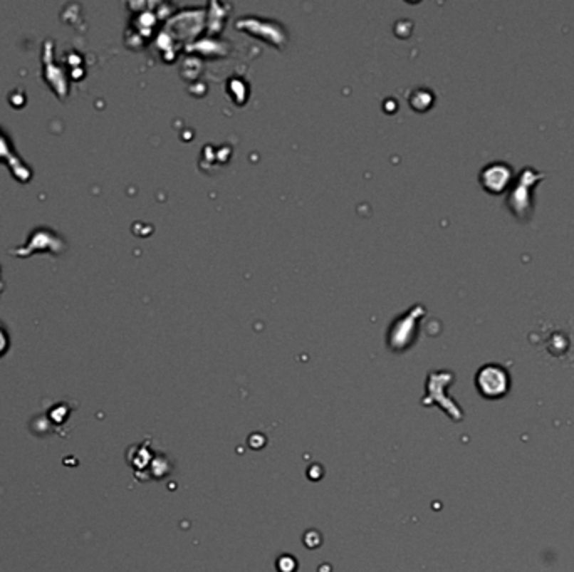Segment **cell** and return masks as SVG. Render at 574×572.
<instances>
[{
	"instance_id": "3",
	"label": "cell",
	"mask_w": 574,
	"mask_h": 572,
	"mask_svg": "<svg viewBox=\"0 0 574 572\" xmlns=\"http://www.w3.org/2000/svg\"><path fill=\"white\" fill-rule=\"evenodd\" d=\"M9 346H11V338H9V331L6 326L0 321V358L7 353Z\"/></svg>"
},
{
	"instance_id": "1",
	"label": "cell",
	"mask_w": 574,
	"mask_h": 572,
	"mask_svg": "<svg viewBox=\"0 0 574 572\" xmlns=\"http://www.w3.org/2000/svg\"><path fill=\"white\" fill-rule=\"evenodd\" d=\"M475 386L484 398H504L511 390V376L501 364L491 363L482 366L475 375Z\"/></svg>"
},
{
	"instance_id": "2",
	"label": "cell",
	"mask_w": 574,
	"mask_h": 572,
	"mask_svg": "<svg viewBox=\"0 0 574 572\" xmlns=\"http://www.w3.org/2000/svg\"><path fill=\"white\" fill-rule=\"evenodd\" d=\"M512 178H514L512 168L504 162H492L486 165L482 168L481 177H479L484 190H487L489 193H496V195L506 192L511 187Z\"/></svg>"
}]
</instances>
